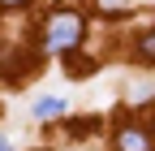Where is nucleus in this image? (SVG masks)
<instances>
[{
    "instance_id": "obj_1",
    "label": "nucleus",
    "mask_w": 155,
    "mask_h": 151,
    "mask_svg": "<svg viewBox=\"0 0 155 151\" xmlns=\"http://www.w3.org/2000/svg\"><path fill=\"white\" fill-rule=\"evenodd\" d=\"M43 39H48V48L52 52H73L78 48V39H82V17H78L73 9H61V13H52L48 17V35H43Z\"/></svg>"
},
{
    "instance_id": "obj_2",
    "label": "nucleus",
    "mask_w": 155,
    "mask_h": 151,
    "mask_svg": "<svg viewBox=\"0 0 155 151\" xmlns=\"http://www.w3.org/2000/svg\"><path fill=\"white\" fill-rule=\"evenodd\" d=\"M116 151H151V134L147 129H121L116 134Z\"/></svg>"
},
{
    "instance_id": "obj_3",
    "label": "nucleus",
    "mask_w": 155,
    "mask_h": 151,
    "mask_svg": "<svg viewBox=\"0 0 155 151\" xmlns=\"http://www.w3.org/2000/svg\"><path fill=\"white\" fill-rule=\"evenodd\" d=\"M65 112H69V99H56V95H43L35 104V117L39 121H56V117H65Z\"/></svg>"
},
{
    "instance_id": "obj_4",
    "label": "nucleus",
    "mask_w": 155,
    "mask_h": 151,
    "mask_svg": "<svg viewBox=\"0 0 155 151\" xmlns=\"http://www.w3.org/2000/svg\"><path fill=\"white\" fill-rule=\"evenodd\" d=\"M99 9H108V13H121V9H129V0H99Z\"/></svg>"
},
{
    "instance_id": "obj_5",
    "label": "nucleus",
    "mask_w": 155,
    "mask_h": 151,
    "mask_svg": "<svg viewBox=\"0 0 155 151\" xmlns=\"http://www.w3.org/2000/svg\"><path fill=\"white\" fill-rule=\"evenodd\" d=\"M151 39H155V35H142V43H138V48H142V61H151V52H155V43H151Z\"/></svg>"
},
{
    "instance_id": "obj_6",
    "label": "nucleus",
    "mask_w": 155,
    "mask_h": 151,
    "mask_svg": "<svg viewBox=\"0 0 155 151\" xmlns=\"http://www.w3.org/2000/svg\"><path fill=\"white\" fill-rule=\"evenodd\" d=\"M5 9H17V5H30V0H0Z\"/></svg>"
},
{
    "instance_id": "obj_7",
    "label": "nucleus",
    "mask_w": 155,
    "mask_h": 151,
    "mask_svg": "<svg viewBox=\"0 0 155 151\" xmlns=\"http://www.w3.org/2000/svg\"><path fill=\"white\" fill-rule=\"evenodd\" d=\"M0 151H9V138H5V134H0Z\"/></svg>"
}]
</instances>
